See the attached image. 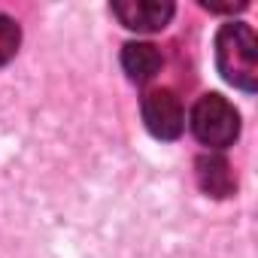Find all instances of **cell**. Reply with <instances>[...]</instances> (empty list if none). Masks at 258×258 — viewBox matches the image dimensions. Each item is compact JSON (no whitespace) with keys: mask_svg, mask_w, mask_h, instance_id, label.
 Segmentation results:
<instances>
[{"mask_svg":"<svg viewBox=\"0 0 258 258\" xmlns=\"http://www.w3.org/2000/svg\"><path fill=\"white\" fill-rule=\"evenodd\" d=\"M19 43H22V31L19 25L10 19V16H0V67L10 64L19 52Z\"/></svg>","mask_w":258,"mask_h":258,"instance_id":"obj_7","label":"cell"},{"mask_svg":"<svg viewBox=\"0 0 258 258\" xmlns=\"http://www.w3.org/2000/svg\"><path fill=\"white\" fill-rule=\"evenodd\" d=\"M121 70L127 73L131 82L146 85L161 70V52L152 43H140V40L137 43H124L121 46Z\"/></svg>","mask_w":258,"mask_h":258,"instance_id":"obj_6","label":"cell"},{"mask_svg":"<svg viewBox=\"0 0 258 258\" xmlns=\"http://www.w3.org/2000/svg\"><path fill=\"white\" fill-rule=\"evenodd\" d=\"M143 124L155 140H176L185 127V109L170 88H155L140 103Z\"/></svg>","mask_w":258,"mask_h":258,"instance_id":"obj_3","label":"cell"},{"mask_svg":"<svg viewBox=\"0 0 258 258\" xmlns=\"http://www.w3.org/2000/svg\"><path fill=\"white\" fill-rule=\"evenodd\" d=\"M195 176H198V185L201 191L213 195V198H228L234 188H237V179L231 173V164L228 158H222L219 152H207L195 161Z\"/></svg>","mask_w":258,"mask_h":258,"instance_id":"obj_5","label":"cell"},{"mask_svg":"<svg viewBox=\"0 0 258 258\" xmlns=\"http://www.w3.org/2000/svg\"><path fill=\"white\" fill-rule=\"evenodd\" d=\"M216 67L240 91L258 88V40L249 25L228 22L216 34Z\"/></svg>","mask_w":258,"mask_h":258,"instance_id":"obj_1","label":"cell"},{"mask_svg":"<svg viewBox=\"0 0 258 258\" xmlns=\"http://www.w3.org/2000/svg\"><path fill=\"white\" fill-rule=\"evenodd\" d=\"M176 7L173 4H158V0H127V4H112V16L137 34H152L167 28V22L173 19Z\"/></svg>","mask_w":258,"mask_h":258,"instance_id":"obj_4","label":"cell"},{"mask_svg":"<svg viewBox=\"0 0 258 258\" xmlns=\"http://www.w3.org/2000/svg\"><path fill=\"white\" fill-rule=\"evenodd\" d=\"M188 127H191V134L198 137L201 146H207V149H225L240 134V112L234 109V103L228 97H222V94H204L191 106Z\"/></svg>","mask_w":258,"mask_h":258,"instance_id":"obj_2","label":"cell"}]
</instances>
